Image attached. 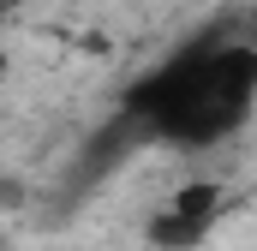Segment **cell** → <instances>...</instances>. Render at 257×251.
<instances>
[{"label": "cell", "mask_w": 257, "mask_h": 251, "mask_svg": "<svg viewBox=\"0 0 257 251\" xmlns=\"http://www.w3.org/2000/svg\"><path fill=\"white\" fill-rule=\"evenodd\" d=\"M203 239H209V227H197L186 215H174V209H156L144 221V245L150 251H197Z\"/></svg>", "instance_id": "7a4b0ae2"}, {"label": "cell", "mask_w": 257, "mask_h": 251, "mask_svg": "<svg viewBox=\"0 0 257 251\" xmlns=\"http://www.w3.org/2000/svg\"><path fill=\"white\" fill-rule=\"evenodd\" d=\"M168 209L174 215H186V221H197V227H215L221 221V209H227V186L221 180H186V186H174V197H168Z\"/></svg>", "instance_id": "6da1fadb"}, {"label": "cell", "mask_w": 257, "mask_h": 251, "mask_svg": "<svg viewBox=\"0 0 257 251\" xmlns=\"http://www.w3.org/2000/svg\"><path fill=\"white\" fill-rule=\"evenodd\" d=\"M0 78H6V48H0Z\"/></svg>", "instance_id": "277c9868"}, {"label": "cell", "mask_w": 257, "mask_h": 251, "mask_svg": "<svg viewBox=\"0 0 257 251\" xmlns=\"http://www.w3.org/2000/svg\"><path fill=\"white\" fill-rule=\"evenodd\" d=\"M0 209H24V186L18 180H0Z\"/></svg>", "instance_id": "3957f363"}]
</instances>
